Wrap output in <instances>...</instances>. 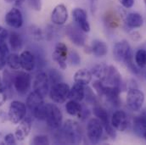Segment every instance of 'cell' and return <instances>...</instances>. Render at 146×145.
<instances>
[{
	"label": "cell",
	"instance_id": "obj_23",
	"mask_svg": "<svg viewBox=\"0 0 146 145\" xmlns=\"http://www.w3.org/2000/svg\"><path fill=\"white\" fill-rule=\"evenodd\" d=\"M133 131L138 136H142L146 131V113L144 111L133 120Z\"/></svg>",
	"mask_w": 146,
	"mask_h": 145
},
{
	"label": "cell",
	"instance_id": "obj_45",
	"mask_svg": "<svg viewBox=\"0 0 146 145\" xmlns=\"http://www.w3.org/2000/svg\"><path fill=\"white\" fill-rule=\"evenodd\" d=\"M9 37V32L0 25V40H6Z\"/></svg>",
	"mask_w": 146,
	"mask_h": 145
},
{
	"label": "cell",
	"instance_id": "obj_43",
	"mask_svg": "<svg viewBox=\"0 0 146 145\" xmlns=\"http://www.w3.org/2000/svg\"><path fill=\"white\" fill-rule=\"evenodd\" d=\"M44 36L48 41H50L54 37V28L51 26H48L46 30H45V34Z\"/></svg>",
	"mask_w": 146,
	"mask_h": 145
},
{
	"label": "cell",
	"instance_id": "obj_25",
	"mask_svg": "<svg viewBox=\"0 0 146 145\" xmlns=\"http://www.w3.org/2000/svg\"><path fill=\"white\" fill-rule=\"evenodd\" d=\"M43 103V97L34 90L29 93L26 101L27 107L32 111Z\"/></svg>",
	"mask_w": 146,
	"mask_h": 145
},
{
	"label": "cell",
	"instance_id": "obj_48",
	"mask_svg": "<svg viewBox=\"0 0 146 145\" xmlns=\"http://www.w3.org/2000/svg\"><path fill=\"white\" fill-rule=\"evenodd\" d=\"M25 1L26 0H15V7H17V8H20L24 3H25Z\"/></svg>",
	"mask_w": 146,
	"mask_h": 145
},
{
	"label": "cell",
	"instance_id": "obj_32",
	"mask_svg": "<svg viewBox=\"0 0 146 145\" xmlns=\"http://www.w3.org/2000/svg\"><path fill=\"white\" fill-rule=\"evenodd\" d=\"M135 64L140 69L145 68L146 66V49L145 48H139L135 53L134 56Z\"/></svg>",
	"mask_w": 146,
	"mask_h": 145
},
{
	"label": "cell",
	"instance_id": "obj_14",
	"mask_svg": "<svg viewBox=\"0 0 146 145\" xmlns=\"http://www.w3.org/2000/svg\"><path fill=\"white\" fill-rule=\"evenodd\" d=\"M111 126L115 129V131L124 132L127 128L128 121L127 116L125 111L121 109H118L115 111L110 119Z\"/></svg>",
	"mask_w": 146,
	"mask_h": 145
},
{
	"label": "cell",
	"instance_id": "obj_12",
	"mask_svg": "<svg viewBox=\"0 0 146 145\" xmlns=\"http://www.w3.org/2000/svg\"><path fill=\"white\" fill-rule=\"evenodd\" d=\"M23 15L19 8L14 7L5 15V23L11 28L20 29L23 26Z\"/></svg>",
	"mask_w": 146,
	"mask_h": 145
},
{
	"label": "cell",
	"instance_id": "obj_33",
	"mask_svg": "<svg viewBox=\"0 0 146 145\" xmlns=\"http://www.w3.org/2000/svg\"><path fill=\"white\" fill-rule=\"evenodd\" d=\"M3 82L4 85V93L7 92L12 93V87H14V75H12L9 71H4L3 76Z\"/></svg>",
	"mask_w": 146,
	"mask_h": 145
},
{
	"label": "cell",
	"instance_id": "obj_18",
	"mask_svg": "<svg viewBox=\"0 0 146 145\" xmlns=\"http://www.w3.org/2000/svg\"><path fill=\"white\" fill-rule=\"evenodd\" d=\"M72 17L76 26H78L85 33L90 32V25L88 21V15L84 9L76 8L72 11Z\"/></svg>",
	"mask_w": 146,
	"mask_h": 145
},
{
	"label": "cell",
	"instance_id": "obj_24",
	"mask_svg": "<svg viewBox=\"0 0 146 145\" xmlns=\"http://www.w3.org/2000/svg\"><path fill=\"white\" fill-rule=\"evenodd\" d=\"M126 24L128 27L135 29L139 28L144 24V18L143 16L136 12L129 13L126 17Z\"/></svg>",
	"mask_w": 146,
	"mask_h": 145
},
{
	"label": "cell",
	"instance_id": "obj_46",
	"mask_svg": "<svg viewBox=\"0 0 146 145\" xmlns=\"http://www.w3.org/2000/svg\"><path fill=\"white\" fill-rule=\"evenodd\" d=\"M131 37L134 41H139L141 38V36H140V34L138 32H133L131 33Z\"/></svg>",
	"mask_w": 146,
	"mask_h": 145
},
{
	"label": "cell",
	"instance_id": "obj_17",
	"mask_svg": "<svg viewBox=\"0 0 146 145\" xmlns=\"http://www.w3.org/2000/svg\"><path fill=\"white\" fill-rule=\"evenodd\" d=\"M33 127V121L31 117H25L19 124L15 129V138L17 141H24L26 138L30 134Z\"/></svg>",
	"mask_w": 146,
	"mask_h": 145
},
{
	"label": "cell",
	"instance_id": "obj_41",
	"mask_svg": "<svg viewBox=\"0 0 146 145\" xmlns=\"http://www.w3.org/2000/svg\"><path fill=\"white\" fill-rule=\"evenodd\" d=\"M3 141L6 144L9 145H15L16 144L17 139L15 138V135L13 133H8L4 136Z\"/></svg>",
	"mask_w": 146,
	"mask_h": 145
},
{
	"label": "cell",
	"instance_id": "obj_1",
	"mask_svg": "<svg viewBox=\"0 0 146 145\" xmlns=\"http://www.w3.org/2000/svg\"><path fill=\"white\" fill-rule=\"evenodd\" d=\"M113 55L116 61L123 62L133 74H140V68L138 67L133 62V55L131 46L126 40H122L115 44L113 48Z\"/></svg>",
	"mask_w": 146,
	"mask_h": 145
},
{
	"label": "cell",
	"instance_id": "obj_47",
	"mask_svg": "<svg viewBox=\"0 0 146 145\" xmlns=\"http://www.w3.org/2000/svg\"><path fill=\"white\" fill-rule=\"evenodd\" d=\"M4 91H5V89H4V85L3 82V78L0 75V94L4 93Z\"/></svg>",
	"mask_w": 146,
	"mask_h": 145
},
{
	"label": "cell",
	"instance_id": "obj_50",
	"mask_svg": "<svg viewBox=\"0 0 146 145\" xmlns=\"http://www.w3.org/2000/svg\"><path fill=\"white\" fill-rule=\"evenodd\" d=\"M5 3H14L15 2V0H3Z\"/></svg>",
	"mask_w": 146,
	"mask_h": 145
},
{
	"label": "cell",
	"instance_id": "obj_53",
	"mask_svg": "<svg viewBox=\"0 0 146 145\" xmlns=\"http://www.w3.org/2000/svg\"><path fill=\"white\" fill-rule=\"evenodd\" d=\"M144 112H145V113H146V109H145V110H144Z\"/></svg>",
	"mask_w": 146,
	"mask_h": 145
},
{
	"label": "cell",
	"instance_id": "obj_5",
	"mask_svg": "<svg viewBox=\"0 0 146 145\" xmlns=\"http://www.w3.org/2000/svg\"><path fill=\"white\" fill-rule=\"evenodd\" d=\"M104 126L98 118H91L87 124V137L91 144H98L103 136Z\"/></svg>",
	"mask_w": 146,
	"mask_h": 145
},
{
	"label": "cell",
	"instance_id": "obj_34",
	"mask_svg": "<svg viewBox=\"0 0 146 145\" xmlns=\"http://www.w3.org/2000/svg\"><path fill=\"white\" fill-rule=\"evenodd\" d=\"M85 96H84V99L86 100V103L87 104H89V105H97L98 104V95L95 94V93L92 90L91 87L88 86H85Z\"/></svg>",
	"mask_w": 146,
	"mask_h": 145
},
{
	"label": "cell",
	"instance_id": "obj_38",
	"mask_svg": "<svg viewBox=\"0 0 146 145\" xmlns=\"http://www.w3.org/2000/svg\"><path fill=\"white\" fill-rule=\"evenodd\" d=\"M32 144L34 145H48L50 144V141L47 135L38 134L33 138Z\"/></svg>",
	"mask_w": 146,
	"mask_h": 145
},
{
	"label": "cell",
	"instance_id": "obj_2",
	"mask_svg": "<svg viewBox=\"0 0 146 145\" xmlns=\"http://www.w3.org/2000/svg\"><path fill=\"white\" fill-rule=\"evenodd\" d=\"M61 133L65 143L69 144H79L82 142L83 134L81 126L78 122L73 120H67L65 121Z\"/></svg>",
	"mask_w": 146,
	"mask_h": 145
},
{
	"label": "cell",
	"instance_id": "obj_11",
	"mask_svg": "<svg viewBox=\"0 0 146 145\" xmlns=\"http://www.w3.org/2000/svg\"><path fill=\"white\" fill-rule=\"evenodd\" d=\"M66 34L70 41L76 47H83L86 43L85 32L76 25H68L66 28Z\"/></svg>",
	"mask_w": 146,
	"mask_h": 145
},
{
	"label": "cell",
	"instance_id": "obj_4",
	"mask_svg": "<svg viewBox=\"0 0 146 145\" xmlns=\"http://www.w3.org/2000/svg\"><path fill=\"white\" fill-rule=\"evenodd\" d=\"M70 87L67 83L60 81L54 85H52L49 88V98L54 103L58 105L64 104L67 99H69Z\"/></svg>",
	"mask_w": 146,
	"mask_h": 145
},
{
	"label": "cell",
	"instance_id": "obj_16",
	"mask_svg": "<svg viewBox=\"0 0 146 145\" xmlns=\"http://www.w3.org/2000/svg\"><path fill=\"white\" fill-rule=\"evenodd\" d=\"M69 17L68 10L64 4H58L54 7L51 13V22L56 26H62L66 24Z\"/></svg>",
	"mask_w": 146,
	"mask_h": 145
},
{
	"label": "cell",
	"instance_id": "obj_52",
	"mask_svg": "<svg viewBox=\"0 0 146 145\" xmlns=\"http://www.w3.org/2000/svg\"><path fill=\"white\" fill-rule=\"evenodd\" d=\"M0 144H5L4 141H1V140H0Z\"/></svg>",
	"mask_w": 146,
	"mask_h": 145
},
{
	"label": "cell",
	"instance_id": "obj_29",
	"mask_svg": "<svg viewBox=\"0 0 146 145\" xmlns=\"http://www.w3.org/2000/svg\"><path fill=\"white\" fill-rule=\"evenodd\" d=\"M66 110L68 115L72 116H79L82 110V106L81 105L80 102L75 101L70 99L66 104Z\"/></svg>",
	"mask_w": 146,
	"mask_h": 145
},
{
	"label": "cell",
	"instance_id": "obj_20",
	"mask_svg": "<svg viewBox=\"0 0 146 145\" xmlns=\"http://www.w3.org/2000/svg\"><path fill=\"white\" fill-rule=\"evenodd\" d=\"M21 69L27 72H33L36 66V56L30 50H25L20 54Z\"/></svg>",
	"mask_w": 146,
	"mask_h": 145
},
{
	"label": "cell",
	"instance_id": "obj_30",
	"mask_svg": "<svg viewBox=\"0 0 146 145\" xmlns=\"http://www.w3.org/2000/svg\"><path fill=\"white\" fill-rule=\"evenodd\" d=\"M9 54V49L6 40H0V71L3 70L7 65V58Z\"/></svg>",
	"mask_w": 146,
	"mask_h": 145
},
{
	"label": "cell",
	"instance_id": "obj_40",
	"mask_svg": "<svg viewBox=\"0 0 146 145\" xmlns=\"http://www.w3.org/2000/svg\"><path fill=\"white\" fill-rule=\"evenodd\" d=\"M93 87L94 88L98 97L101 98L103 96V91H104V87H105V85L103 84V81H100V80L94 81V83H93Z\"/></svg>",
	"mask_w": 146,
	"mask_h": 145
},
{
	"label": "cell",
	"instance_id": "obj_26",
	"mask_svg": "<svg viewBox=\"0 0 146 145\" xmlns=\"http://www.w3.org/2000/svg\"><path fill=\"white\" fill-rule=\"evenodd\" d=\"M85 86H82L78 83H75L70 88L69 99L77 102H82L84 99L85 96Z\"/></svg>",
	"mask_w": 146,
	"mask_h": 145
},
{
	"label": "cell",
	"instance_id": "obj_35",
	"mask_svg": "<svg viewBox=\"0 0 146 145\" xmlns=\"http://www.w3.org/2000/svg\"><path fill=\"white\" fill-rule=\"evenodd\" d=\"M47 74H48L49 83L51 84V86L62 81V78H63L62 75L57 69H50Z\"/></svg>",
	"mask_w": 146,
	"mask_h": 145
},
{
	"label": "cell",
	"instance_id": "obj_39",
	"mask_svg": "<svg viewBox=\"0 0 146 145\" xmlns=\"http://www.w3.org/2000/svg\"><path fill=\"white\" fill-rule=\"evenodd\" d=\"M67 60L72 66H79L81 64V57L79 54L76 51H71L68 54V59Z\"/></svg>",
	"mask_w": 146,
	"mask_h": 145
},
{
	"label": "cell",
	"instance_id": "obj_15",
	"mask_svg": "<svg viewBox=\"0 0 146 145\" xmlns=\"http://www.w3.org/2000/svg\"><path fill=\"white\" fill-rule=\"evenodd\" d=\"M121 91V90L117 87L105 85L102 97H105L106 101L113 107H119L121 105V99H120Z\"/></svg>",
	"mask_w": 146,
	"mask_h": 145
},
{
	"label": "cell",
	"instance_id": "obj_28",
	"mask_svg": "<svg viewBox=\"0 0 146 145\" xmlns=\"http://www.w3.org/2000/svg\"><path fill=\"white\" fill-rule=\"evenodd\" d=\"M108 66H107L105 63H100V64L95 65L94 66L92 67V70H91L92 75L95 76L98 80H100L103 81L107 74Z\"/></svg>",
	"mask_w": 146,
	"mask_h": 145
},
{
	"label": "cell",
	"instance_id": "obj_27",
	"mask_svg": "<svg viewBox=\"0 0 146 145\" xmlns=\"http://www.w3.org/2000/svg\"><path fill=\"white\" fill-rule=\"evenodd\" d=\"M9 42L12 51H20L23 47V39L20 33L16 32H10L9 33Z\"/></svg>",
	"mask_w": 146,
	"mask_h": 145
},
{
	"label": "cell",
	"instance_id": "obj_51",
	"mask_svg": "<svg viewBox=\"0 0 146 145\" xmlns=\"http://www.w3.org/2000/svg\"><path fill=\"white\" fill-rule=\"evenodd\" d=\"M143 137H144V138L146 140V131L144 132V134H143Z\"/></svg>",
	"mask_w": 146,
	"mask_h": 145
},
{
	"label": "cell",
	"instance_id": "obj_49",
	"mask_svg": "<svg viewBox=\"0 0 146 145\" xmlns=\"http://www.w3.org/2000/svg\"><path fill=\"white\" fill-rule=\"evenodd\" d=\"M90 1V4H91V9L94 10V7H95V3L97 2V0H89Z\"/></svg>",
	"mask_w": 146,
	"mask_h": 145
},
{
	"label": "cell",
	"instance_id": "obj_44",
	"mask_svg": "<svg viewBox=\"0 0 146 145\" xmlns=\"http://www.w3.org/2000/svg\"><path fill=\"white\" fill-rule=\"evenodd\" d=\"M134 1L135 0H120V3H121V5L126 8V9H130L133 6L134 4Z\"/></svg>",
	"mask_w": 146,
	"mask_h": 145
},
{
	"label": "cell",
	"instance_id": "obj_7",
	"mask_svg": "<svg viewBox=\"0 0 146 145\" xmlns=\"http://www.w3.org/2000/svg\"><path fill=\"white\" fill-rule=\"evenodd\" d=\"M93 113H94V116L101 121L106 133L111 138H115V137H116L115 129L111 126L110 120L109 118V114H108L107 110L104 107H102L101 105L97 104V105H94Z\"/></svg>",
	"mask_w": 146,
	"mask_h": 145
},
{
	"label": "cell",
	"instance_id": "obj_10",
	"mask_svg": "<svg viewBox=\"0 0 146 145\" xmlns=\"http://www.w3.org/2000/svg\"><path fill=\"white\" fill-rule=\"evenodd\" d=\"M52 58L61 70H66L67 67L66 61L68 59V48L66 44L62 42H57L52 54Z\"/></svg>",
	"mask_w": 146,
	"mask_h": 145
},
{
	"label": "cell",
	"instance_id": "obj_19",
	"mask_svg": "<svg viewBox=\"0 0 146 145\" xmlns=\"http://www.w3.org/2000/svg\"><path fill=\"white\" fill-rule=\"evenodd\" d=\"M103 82L106 83L109 86H114L119 87L121 90L122 89V79H121V75L117 70V68L114 66H108V71L107 74L106 75L105 80Z\"/></svg>",
	"mask_w": 146,
	"mask_h": 145
},
{
	"label": "cell",
	"instance_id": "obj_8",
	"mask_svg": "<svg viewBox=\"0 0 146 145\" xmlns=\"http://www.w3.org/2000/svg\"><path fill=\"white\" fill-rule=\"evenodd\" d=\"M145 100V93L138 87L129 88L127 95V105L133 111L140 110Z\"/></svg>",
	"mask_w": 146,
	"mask_h": 145
},
{
	"label": "cell",
	"instance_id": "obj_36",
	"mask_svg": "<svg viewBox=\"0 0 146 145\" xmlns=\"http://www.w3.org/2000/svg\"><path fill=\"white\" fill-rule=\"evenodd\" d=\"M33 116L38 121H45L46 118V106L45 104H42L41 105L37 106L36 109H34L33 111Z\"/></svg>",
	"mask_w": 146,
	"mask_h": 145
},
{
	"label": "cell",
	"instance_id": "obj_21",
	"mask_svg": "<svg viewBox=\"0 0 146 145\" xmlns=\"http://www.w3.org/2000/svg\"><path fill=\"white\" fill-rule=\"evenodd\" d=\"M92 77H93V75L90 71L85 68H82L76 72L73 78H74L75 83H78L82 86H88L91 82Z\"/></svg>",
	"mask_w": 146,
	"mask_h": 145
},
{
	"label": "cell",
	"instance_id": "obj_3",
	"mask_svg": "<svg viewBox=\"0 0 146 145\" xmlns=\"http://www.w3.org/2000/svg\"><path fill=\"white\" fill-rule=\"evenodd\" d=\"M46 106V118L45 121L48 126L52 130H58L62 126L63 114L60 109L55 104H45Z\"/></svg>",
	"mask_w": 146,
	"mask_h": 145
},
{
	"label": "cell",
	"instance_id": "obj_13",
	"mask_svg": "<svg viewBox=\"0 0 146 145\" xmlns=\"http://www.w3.org/2000/svg\"><path fill=\"white\" fill-rule=\"evenodd\" d=\"M33 90L40 93L43 98L49 92V80L48 74L44 72L37 73L33 81Z\"/></svg>",
	"mask_w": 146,
	"mask_h": 145
},
{
	"label": "cell",
	"instance_id": "obj_42",
	"mask_svg": "<svg viewBox=\"0 0 146 145\" xmlns=\"http://www.w3.org/2000/svg\"><path fill=\"white\" fill-rule=\"evenodd\" d=\"M27 2L32 9H33L35 11H40L42 9L41 0H27Z\"/></svg>",
	"mask_w": 146,
	"mask_h": 145
},
{
	"label": "cell",
	"instance_id": "obj_9",
	"mask_svg": "<svg viewBox=\"0 0 146 145\" xmlns=\"http://www.w3.org/2000/svg\"><path fill=\"white\" fill-rule=\"evenodd\" d=\"M32 83L31 75L27 72H19L14 75V87L17 93L21 94L27 93Z\"/></svg>",
	"mask_w": 146,
	"mask_h": 145
},
{
	"label": "cell",
	"instance_id": "obj_37",
	"mask_svg": "<svg viewBox=\"0 0 146 145\" xmlns=\"http://www.w3.org/2000/svg\"><path fill=\"white\" fill-rule=\"evenodd\" d=\"M29 32H30V35L33 37V39L37 42H40L43 39L44 35H43L42 30L36 26H31L29 27Z\"/></svg>",
	"mask_w": 146,
	"mask_h": 145
},
{
	"label": "cell",
	"instance_id": "obj_6",
	"mask_svg": "<svg viewBox=\"0 0 146 145\" xmlns=\"http://www.w3.org/2000/svg\"><path fill=\"white\" fill-rule=\"evenodd\" d=\"M27 105L19 100L11 102L8 111V119L13 124H19L27 115Z\"/></svg>",
	"mask_w": 146,
	"mask_h": 145
},
{
	"label": "cell",
	"instance_id": "obj_31",
	"mask_svg": "<svg viewBox=\"0 0 146 145\" xmlns=\"http://www.w3.org/2000/svg\"><path fill=\"white\" fill-rule=\"evenodd\" d=\"M7 65L10 69L15 71H19L20 69H21L20 55L16 53L9 54L7 58Z\"/></svg>",
	"mask_w": 146,
	"mask_h": 145
},
{
	"label": "cell",
	"instance_id": "obj_22",
	"mask_svg": "<svg viewBox=\"0 0 146 145\" xmlns=\"http://www.w3.org/2000/svg\"><path fill=\"white\" fill-rule=\"evenodd\" d=\"M91 52L98 58L105 57L108 53V46L104 41L94 40L91 46Z\"/></svg>",
	"mask_w": 146,
	"mask_h": 145
}]
</instances>
